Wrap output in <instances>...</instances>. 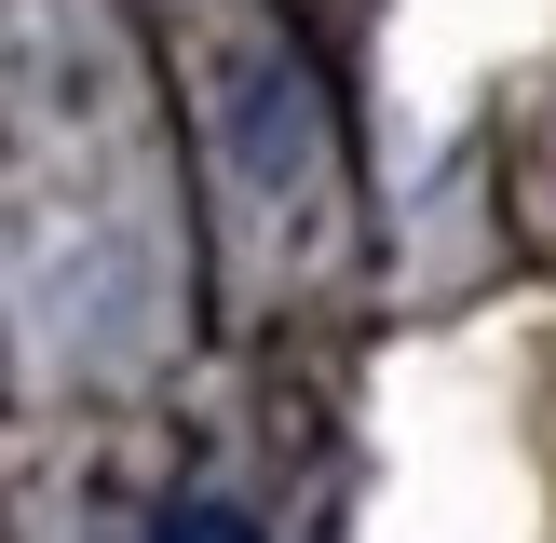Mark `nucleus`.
<instances>
[{
	"label": "nucleus",
	"mask_w": 556,
	"mask_h": 543,
	"mask_svg": "<svg viewBox=\"0 0 556 543\" xmlns=\"http://www.w3.org/2000/svg\"><path fill=\"white\" fill-rule=\"evenodd\" d=\"M150 543H258V530H244V516L231 503H177V516H163V530Z\"/></svg>",
	"instance_id": "nucleus-1"
}]
</instances>
